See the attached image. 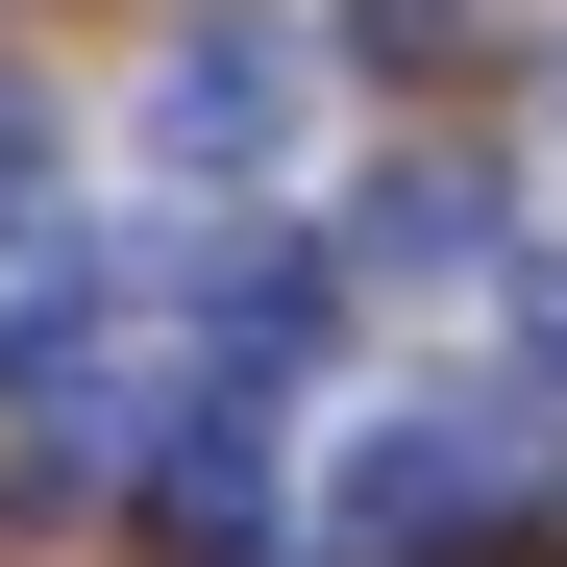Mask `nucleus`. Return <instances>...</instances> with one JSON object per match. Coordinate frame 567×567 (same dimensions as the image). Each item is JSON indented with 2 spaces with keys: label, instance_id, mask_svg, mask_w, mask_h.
Wrapping results in <instances>:
<instances>
[{
  "label": "nucleus",
  "instance_id": "obj_1",
  "mask_svg": "<svg viewBox=\"0 0 567 567\" xmlns=\"http://www.w3.org/2000/svg\"><path fill=\"white\" fill-rule=\"evenodd\" d=\"M271 124H297V50H271V25H198V50H173V148H271Z\"/></svg>",
  "mask_w": 567,
  "mask_h": 567
}]
</instances>
